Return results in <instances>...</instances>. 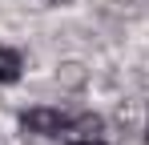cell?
<instances>
[{
    "instance_id": "277c9868",
    "label": "cell",
    "mask_w": 149,
    "mask_h": 145,
    "mask_svg": "<svg viewBox=\"0 0 149 145\" xmlns=\"http://www.w3.org/2000/svg\"><path fill=\"white\" fill-rule=\"evenodd\" d=\"M73 145H101V141H97V137H93V141H73Z\"/></svg>"
},
{
    "instance_id": "7a4b0ae2",
    "label": "cell",
    "mask_w": 149,
    "mask_h": 145,
    "mask_svg": "<svg viewBox=\"0 0 149 145\" xmlns=\"http://www.w3.org/2000/svg\"><path fill=\"white\" fill-rule=\"evenodd\" d=\"M97 133H101V117L85 113V117H73V125H69V133H65V137H77V141H93Z\"/></svg>"
},
{
    "instance_id": "6da1fadb",
    "label": "cell",
    "mask_w": 149,
    "mask_h": 145,
    "mask_svg": "<svg viewBox=\"0 0 149 145\" xmlns=\"http://www.w3.org/2000/svg\"><path fill=\"white\" fill-rule=\"evenodd\" d=\"M69 125H73V117L61 109H28L20 117V129L36 133V137H61V133H69Z\"/></svg>"
},
{
    "instance_id": "3957f363",
    "label": "cell",
    "mask_w": 149,
    "mask_h": 145,
    "mask_svg": "<svg viewBox=\"0 0 149 145\" xmlns=\"http://www.w3.org/2000/svg\"><path fill=\"white\" fill-rule=\"evenodd\" d=\"M20 52H12V48H4L0 45V85H12L16 77H20Z\"/></svg>"
},
{
    "instance_id": "5b68a950",
    "label": "cell",
    "mask_w": 149,
    "mask_h": 145,
    "mask_svg": "<svg viewBox=\"0 0 149 145\" xmlns=\"http://www.w3.org/2000/svg\"><path fill=\"white\" fill-rule=\"evenodd\" d=\"M49 4H73V0H49Z\"/></svg>"
}]
</instances>
